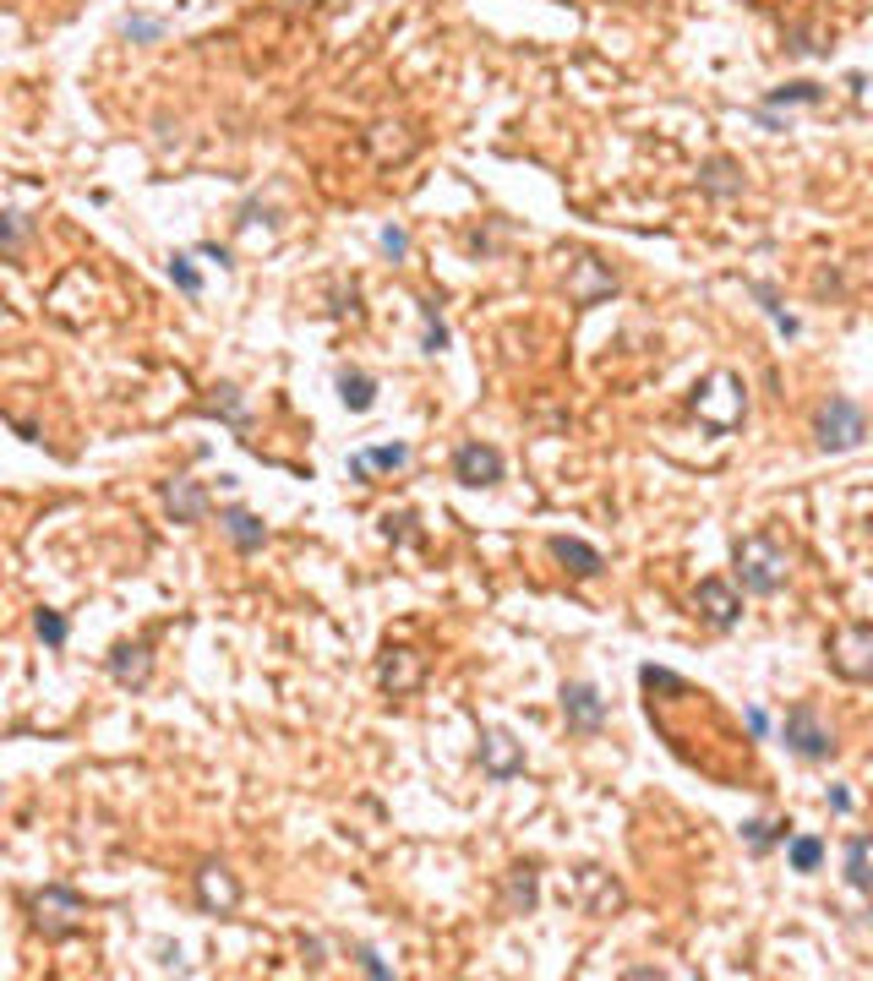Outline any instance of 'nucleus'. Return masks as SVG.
<instances>
[{
	"instance_id": "1",
	"label": "nucleus",
	"mask_w": 873,
	"mask_h": 981,
	"mask_svg": "<svg viewBox=\"0 0 873 981\" xmlns=\"http://www.w3.org/2000/svg\"><path fill=\"white\" fill-rule=\"evenodd\" d=\"M732 568H738V584L748 594H781L786 589V573H792V551L775 540V534H764V529H753V534H742L738 545H732Z\"/></svg>"
},
{
	"instance_id": "2",
	"label": "nucleus",
	"mask_w": 873,
	"mask_h": 981,
	"mask_svg": "<svg viewBox=\"0 0 873 981\" xmlns=\"http://www.w3.org/2000/svg\"><path fill=\"white\" fill-rule=\"evenodd\" d=\"M863 437H869V409H863L857 398L835 392V398H824V403L813 409V442H819L824 453H852Z\"/></svg>"
},
{
	"instance_id": "3",
	"label": "nucleus",
	"mask_w": 873,
	"mask_h": 981,
	"mask_svg": "<svg viewBox=\"0 0 873 981\" xmlns=\"http://www.w3.org/2000/svg\"><path fill=\"white\" fill-rule=\"evenodd\" d=\"M693 415L710 426V431H732L748 415V388H742L738 371H710L699 388H693Z\"/></svg>"
},
{
	"instance_id": "4",
	"label": "nucleus",
	"mask_w": 873,
	"mask_h": 981,
	"mask_svg": "<svg viewBox=\"0 0 873 981\" xmlns=\"http://www.w3.org/2000/svg\"><path fill=\"white\" fill-rule=\"evenodd\" d=\"M28 911H33V927H39V938L44 943H67L82 932V916H88V900L67 889V883H44L33 900H28Z\"/></svg>"
},
{
	"instance_id": "5",
	"label": "nucleus",
	"mask_w": 873,
	"mask_h": 981,
	"mask_svg": "<svg viewBox=\"0 0 873 981\" xmlns=\"http://www.w3.org/2000/svg\"><path fill=\"white\" fill-rule=\"evenodd\" d=\"M830 671L841 676V682H857V687H873V622H852V627H841L830 644Z\"/></svg>"
},
{
	"instance_id": "6",
	"label": "nucleus",
	"mask_w": 873,
	"mask_h": 981,
	"mask_svg": "<svg viewBox=\"0 0 873 981\" xmlns=\"http://www.w3.org/2000/svg\"><path fill=\"white\" fill-rule=\"evenodd\" d=\"M781 742H786V753H798L803 764L835 758V736H830V725L819 719L813 704H792V709H786V719H781Z\"/></svg>"
},
{
	"instance_id": "7",
	"label": "nucleus",
	"mask_w": 873,
	"mask_h": 981,
	"mask_svg": "<svg viewBox=\"0 0 873 981\" xmlns=\"http://www.w3.org/2000/svg\"><path fill=\"white\" fill-rule=\"evenodd\" d=\"M192 895H197V906L207 916H235L246 889H241V878L224 861H202L197 872H192Z\"/></svg>"
},
{
	"instance_id": "8",
	"label": "nucleus",
	"mask_w": 873,
	"mask_h": 981,
	"mask_svg": "<svg viewBox=\"0 0 873 981\" xmlns=\"http://www.w3.org/2000/svg\"><path fill=\"white\" fill-rule=\"evenodd\" d=\"M480 775H486V780H514V775H525V742H514V730H503V725L480 730Z\"/></svg>"
},
{
	"instance_id": "9",
	"label": "nucleus",
	"mask_w": 873,
	"mask_h": 981,
	"mask_svg": "<svg viewBox=\"0 0 873 981\" xmlns=\"http://www.w3.org/2000/svg\"><path fill=\"white\" fill-rule=\"evenodd\" d=\"M377 682H383V693H394V698L415 693V687L426 682V654L409 650V644H388L383 660H377Z\"/></svg>"
},
{
	"instance_id": "10",
	"label": "nucleus",
	"mask_w": 873,
	"mask_h": 981,
	"mask_svg": "<svg viewBox=\"0 0 873 981\" xmlns=\"http://www.w3.org/2000/svg\"><path fill=\"white\" fill-rule=\"evenodd\" d=\"M503 453L491 448V442H465L459 453H454V480L459 486H470V491H486V486H497L503 480Z\"/></svg>"
},
{
	"instance_id": "11",
	"label": "nucleus",
	"mask_w": 873,
	"mask_h": 981,
	"mask_svg": "<svg viewBox=\"0 0 873 981\" xmlns=\"http://www.w3.org/2000/svg\"><path fill=\"white\" fill-rule=\"evenodd\" d=\"M693 605H699V616H704L715 633H732L742 622V600L727 579H704V584L693 589Z\"/></svg>"
},
{
	"instance_id": "12",
	"label": "nucleus",
	"mask_w": 873,
	"mask_h": 981,
	"mask_svg": "<svg viewBox=\"0 0 873 981\" xmlns=\"http://www.w3.org/2000/svg\"><path fill=\"white\" fill-rule=\"evenodd\" d=\"M562 719H568L573 736H596L606 725V698L590 682H568V687H562Z\"/></svg>"
},
{
	"instance_id": "13",
	"label": "nucleus",
	"mask_w": 873,
	"mask_h": 981,
	"mask_svg": "<svg viewBox=\"0 0 873 981\" xmlns=\"http://www.w3.org/2000/svg\"><path fill=\"white\" fill-rule=\"evenodd\" d=\"M104 671H110V682L115 687H126V693H142L148 682H153V650L136 638V644H115L110 660H104Z\"/></svg>"
},
{
	"instance_id": "14",
	"label": "nucleus",
	"mask_w": 873,
	"mask_h": 981,
	"mask_svg": "<svg viewBox=\"0 0 873 981\" xmlns=\"http://www.w3.org/2000/svg\"><path fill=\"white\" fill-rule=\"evenodd\" d=\"M611 295H617V273H611V267H601L596 257L573 262V273H568V300H573V306H601Z\"/></svg>"
},
{
	"instance_id": "15",
	"label": "nucleus",
	"mask_w": 873,
	"mask_h": 981,
	"mask_svg": "<svg viewBox=\"0 0 873 981\" xmlns=\"http://www.w3.org/2000/svg\"><path fill=\"white\" fill-rule=\"evenodd\" d=\"M573 889H579V906H585V916H617V911H622V883H617L611 872H601V867H579Z\"/></svg>"
},
{
	"instance_id": "16",
	"label": "nucleus",
	"mask_w": 873,
	"mask_h": 981,
	"mask_svg": "<svg viewBox=\"0 0 873 981\" xmlns=\"http://www.w3.org/2000/svg\"><path fill=\"white\" fill-rule=\"evenodd\" d=\"M219 529H224V540H230L241 556H252V551L268 545V523L257 519V513H246V508H224V513H219Z\"/></svg>"
},
{
	"instance_id": "17",
	"label": "nucleus",
	"mask_w": 873,
	"mask_h": 981,
	"mask_svg": "<svg viewBox=\"0 0 873 981\" xmlns=\"http://www.w3.org/2000/svg\"><path fill=\"white\" fill-rule=\"evenodd\" d=\"M409 463V448L404 442H388V448H361V453H349V480H361V486H372V474H394Z\"/></svg>"
},
{
	"instance_id": "18",
	"label": "nucleus",
	"mask_w": 873,
	"mask_h": 981,
	"mask_svg": "<svg viewBox=\"0 0 873 981\" xmlns=\"http://www.w3.org/2000/svg\"><path fill=\"white\" fill-rule=\"evenodd\" d=\"M551 556L573 573V579H601V568H606V556L590 545V540H573V534H557L551 540Z\"/></svg>"
},
{
	"instance_id": "19",
	"label": "nucleus",
	"mask_w": 873,
	"mask_h": 981,
	"mask_svg": "<svg viewBox=\"0 0 873 981\" xmlns=\"http://www.w3.org/2000/svg\"><path fill=\"white\" fill-rule=\"evenodd\" d=\"M164 508H170L175 523H202L207 519V491H202L197 480H170L164 486Z\"/></svg>"
},
{
	"instance_id": "20",
	"label": "nucleus",
	"mask_w": 873,
	"mask_h": 981,
	"mask_svg": "<svg viewBox=\"0 0 873 981\" xmlns=\"http://www.w3.org/2000/svg\"><path fill=\"white\" fill-rule=\"evenodd\" d=\"M846 883L857 895H873V835H852L846 840Z\"/></svg>"
},
{
	"instance_id": "21",
	"label": "nucleus",
	"mask_w": 873,
	"mask_h": 981,
	"mask_svg": "<svg viewBox=\"0 0 873 981\" xmlns=\"http://www.w3.org/2000/svg\"><path fill=\"white\" fill-rule=\"evenodd\" d=\"M338 398H344V409L349 415H366L372 403H377V377H366V371H338Z\"/></svg>"
},
{
	"instance_id": "22",
	"label": "nucleus",
	"mask_w": 873,
	"mask_h": 981,
	"mask_svg": "<svg viewBox=\"0 0 873 981\" xmlns=\"http://www.w3.org/2000/svg\"><path fill=\"white\" fill-rule=\"evenodd\" d=\"M540 900V883H536V867L530 861H519L514 872H508V911L514 916H530Z\"/></svg>"
},
{
	"instance_id": "23",
	"label": "nucleus",
	"mask_w": 873,
	"mask_h": 981,
	"mask_svg": "<svg viewBox=\"0 0 873 981\" xmlns=\"http://www.w3.org/2000/svg\"><path fill=\"white\" fill-rule=\"evenodd\" d=\"M792 104H824V88L798 76V82H781V88L764 93V110H792Z\"/></svg>"
},
{
	"instance_id": "24",
	"label": "nucleus",
	"mask_w": 873,
	"mask_h": 981,
	"mask_svg": "<svg viewBox=\"0 0 873 981\" xmlns=\"http://www.w3.org/2000/svg\"><path fill=\"white\" fill-rule=\"evenodd\" d=\"M699 186L710 196H738L742 192V170L732 164V159H710L704 170H699Z\"/></svg>"
},
{
	"instance_id": "25",
	"label": "nucleus",
	"mask_w": 873,
	"mask_h": 981,
	"mask_svg": "<svg viewBox=\"0 0 873 981\" xmlns=\"http://www.w3.org/2000/svg\"><path fill=\"white\" fill-rule=\"evenodd\" d=\"M742 840H748V850L753 856H764L770 846H786L792 840V824H770V818H748L742 824Z\"/></svg>"
},
{
	"instance_id": "26",
	"label": "nucleus",
	"mask_w": 873,
	"mask_h": 981,
	"mask_svg": "<svg viewBox=\"0 0 873 981\" xmlns=\"http://www.w3.org/2000/svg\"><path fill=\"white\" fill-rule=\"evenodd\" d=\"M33 633H39V644H44V650H67L71 622L55 611V605H39V611H33Z\"/></svg>"
},
{
	"instance_id": "27",
	"label": "nucleus",
	"mask_w": 873,
	"mask_h": 981,
	"mask_svg": "<svg viewBox=\"0 0 873 981\" xmlns=\"http://www.w3.org/2000/svg\"><path fill=\"white\" fill-rule=\"evenodd\" d=\"M786 861H792V872H819L824 840H819V835H792V840H786Z\"/></svg>"
},
{
	"instance_id": "28",
	"label": "nucleus",
	"mask_w": 873,
	"mask_h": 981,
	"mask_svg": "<svg viewBox=\"0 0 873 981\" xmlns=\"http://www.w3.org/2000/svg\"><path fill=\"white\" fill-rule=\"evenodd\" d=\"M213 392H219V398L207 403V415H219L224 426L246 431V403H241V388H230V382H224V388H213Z\"/></svg>"
},
{
	"instance_id": "29",
	"label": "nucleus",
	"mask_w": 873,
	"mask_h": 981,
	"mask_svg": "<svg viewBox=\"0 0 873 981\" xmlns=\"http://www.w3.org/2000/svg\"><path fill=\"white\" fill-rule=\"evenodd\" d=\"M28 235H33V218H28V213H0V252H6V257H17V252L28 246Z\"/></svg>"
},
{
	"instance_id": "30",
	"label": "nucleus",
	"mask_w": 873,
	"mask_h": 981,
	"mask_svg": "<svg viewBox=\"0 0 873 981\" xmlns=\"http://www.w3.org/2000/svg\"><path fill=\"white\" fill-rule=\"evenodd\" d=\"M170 278H175V289H181L186 300L202 295V273H197V262H192V252H170Z\"/></svg>"
},
{
	"instance_id": "31",
	"label": "nucleus",
	"mask_w": 873,
	"mask_h": 981,
	"mask_svg": "<svg viewBox=\"0 0 873 981\" xmlns=\"http://www.w3.org/2000/svg\"><path fill=\"white\" fill-rule=\"evenodd\" d=\"M420 317H426L420 349H426V355H443V349H448V327H443V317H437V306H432V300H420Z\"/></svg>"
},
{
	"instance_id": "32",
	"label": "nucleus",
	"mask_w": 873,
	"mask_h": 981,
	"mask_svg": "<svg viewBox=\"0 0 873 981\" xmlns=\"http://www.w3.org/2000/svg\"><path fill=\"white\" fill-rule=\"evenodd\" d=\"M753 295H759V306H764V317H770V323L781 327L786 338H798V317H792V311H786V306H781V300H775L764 284H753Z\"/></svg>"
},
{
	"instance_id": "33",
	"label": "nucleus",
	"mask_w": 873,
	"mask_h": 981,
	"mask_svg": "<svg viewBox=\"0 0 873 981\" xmlns=\"http://www.w3.org/2000/svg\"><path fill=\"white\" fill-rule=\"evenodd\" d=\"M121 33H126L132 44H153V39H164V22H159V17H126Z\"/></svg>"
},
{
	"instance_id": "34",
	"label": "nucleus",
	"mask_w": 873,
	"mask_h": 981,
	"mask_svg": "<svg viewBox=\"0 0 873 981\" xmlns=\"http://www.w3.org/2000/svg\"><path fill=\"white\" fill-rule=\"evenodd\" d=\"M355 960H361V971H366V977H377V981L394 977V965H383V954H377L372 943H355Z\"/></svg>"
},
{
	"instance_id": "35",
	"label": "nucleus",
	"mask_w": 873,
	"mask_h": 981,
	"mask_svg": "<svg viewBox=\"0 0 873 981\" xmlns=\"http://www.w3.org/2000/svg\"><path fill=\"white\" fill-rule=\"evenodd\" d=\"M377 246H383V252H388V257H394V262H404V257H409V235H404L399 224H388V229L377 235Z\"/></svg>"
},
{
	"instance_id": "36",
	"label": "nucleus",
	"mask_w": 873,
	"mask_h": 981,
	"mask_svg": "<svg viewBox=\"0 0 873 981\" xmlns=\"http://www.w3.org/2000/svg\"><path fill=\"white\" fill-rule=\"evenodd\" d=\"M197 257H213V262H219V267H230V252H224L219 241H202V246H197Z\"/></svg>"
},
{
	"instance_id": "37",
	"label": "nucleus",
	"mask_w": 873,
	"mask_h": 981,
	"mask_svg": "<svg viewBox=\"0 0 873 981\" xmlns=\"http://www.w3.org/2000/svg\"><path fill=\"white\" fill-rule=\"evenodd\" d=\"M824 801H830V813H852V796H846V790H841V785H835V790H830V796H824Z\"/></svg>"
},
{
	"instance_id": "38",
	"label": "nucleus",
	"mask_w": 873,
	"mask_h": 981,
	"mask_svg": "<svg viewBox=\"0 0 873 981\" xmlns=\"http://www.w3.org/2000/svg\"><path fill=\"white\" fill-rule=\"evenodd\" d=\"M748 730H753V736H764V730H770V719L759 715V709H748Z\"/></svg>"
}]
</instances>
